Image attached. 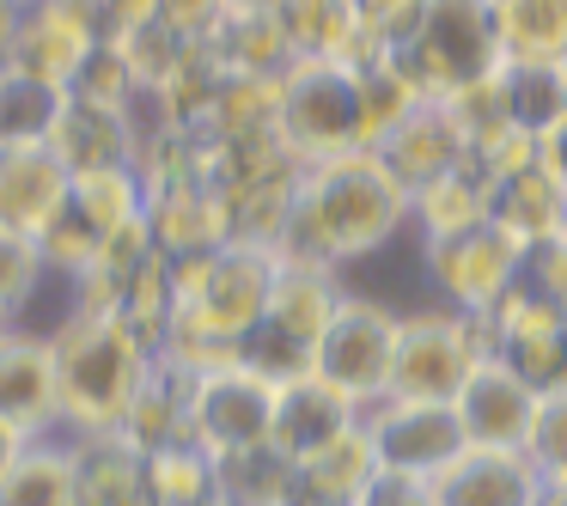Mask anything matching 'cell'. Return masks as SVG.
Masks as SVG:
<instances>
[{
  "label": "cell",
  "instance_id": "cell-1",
  "mask_svg": "<svg viewBox=\"0 0 567 506\" xmlns=\"http://www.w3.org/2000/svg\"><path fill=\"white\" fill-rule=\"evenodd\" d=\"M409 226H415V202L403 196V184L372 153H342V159L299 165L275 257L342 275L348 262L391 250Z\"/></svg>",
  "mask_w": 567,
  "mask_h": 506
},
{
  "label": "cell",
  "instance_id": "cell-2",
  "mask_svg": "<svg viewBox=\"0 0 567 506\" xmlns=\"http://www.w3.org/2000/svg\"><path fill=\"white\" fill-rule=\"evenodd\" d=\"M281 257L245 238L202 250V257H177L172 262V311H165V348L189 366L208 360H238L245 335L262 323L269 311V287Z\"/></svg>",
  "mask_w": 567,
  "mask_h": 506
},
{
  "label": "cell",
  "instance_id": "cell-3",
  "mask_svg": "<svg viewBox=\"0 0 567 506\" xmlns=\"http://www.w3.org/2000/svg\"><path fill=\"white\" fill-rule=\"evenodd\" d=\"M43 335L55 354V433H123L159 348L104 311H68Z\"/></svg>",
  "mask_w": 567,
  "mask_h": 506
},
{
  "label": "cell",
  "instance_id": "cell-4",
  "mask_svg": "<svg viewBox=\"0 0 567 506\" xmlns=\"http://www.w3.org/2000/svg\"><path fill=\"white\" fill-rule=\"evenodd\" d=\"M379 62L415 99H457L482 86L501 68L494 0H415V13L384 38Z\"/></svg>",
  "mask_w": 567,
  "mask_h": 506
},
{
  "label": "cell",
  "instance_id": "cell-5",
  "mask_svg": "<svg viewBox=\"0 0 567 506\" xmlns=\"http://www.w3.org/2000/svg\"><path fill=\"white\" fill-rule=\"evenodd\" d=\"M275 135L299 165L367 153V62H293L275 86Z\"/></svg>",
  "mask_w": 567,
  "mask_h": 506
},
{
  "label": "cell",
  "instance_id": "cell-6",
  "mask_svg": "<svg viewBox=\"0 0 567 506\" xmlns=\"http://www.w3.org/2000/svg\"><path fill=\"white\" fill-rule=\"evenodd\" d=\"M342 275L336 269H311V262H287L275 269V287H269V311L262 323L245 335L238 360L250 372H262L269 384H287V379H306L311 372V348H318L323 323L336 318L342 306Z\"/></svg>",
  "mask_w": 567,
  "mask_h": 506
},
{
  "label": "cell",
  "instance_id": "cell-7",
  "mask_svg": "<svg viewBox=\"0 0 567 506\" xmlns=\"http://www.w3.org/2000/svg\"><path fill=\"white\" fill-rule=\"evenodd\" d=\"M488 342L470 311L421 306L396 323V360H391V396L403 403H457L464 379L482 366Z\"/></svg>",
  "mask_w": 567,
  "mask_h": 506
},
{
  "label": "cell",
  "instance_id": "cell-8",
  "mask_svg": "<svg viewBox=\"0 0 567 506\" xmlns=\"http://www.w3.org/2000/svg\"><path fill=\"white\" fill-rule=\"evenodd\" d=\"M396 323L403 311H391L372 293H342L336 318L323 323L318 348H311V372L330 391H342L354 409L391 396V360H396Z\"/></svg>",
  "mask_w": 567,
  "mask_h": 506
},
{
  "label": "cell",
  "instance_id": "cell-9",
  "mask_svg": "<svg viewBox=\"0 0 567 506\" xmlns=\"http://www.w3.org/2000/svg\"><path fill=\"white\" fill-rule=\"evenodd\" d=\"M275 427V384L250 372L245 360H208L189 384V445L220 464V457L262 452Z\"/></svg>",
  "mask_w": 567,
  "mask_h": 506
},
{
  "label": "cell",
  "instance_id": "cell-10",
  "mask_svg": "<svg viewBox=\"0 0 567 506\" xmlns=\"http://www.w3.org/2000/svg\"><path fill=\"white\" fill-rule=\"evenodd\" d=\"M421 269H427L440 306L488 318V311L518 287L525 250H518L494 220H482V226H464V233H445V238H421Z\"/></svg>",
  "mask_w": 567,
  "mask_h": 506
},
{
  "label": "cell",
  "instance_id": "cell-11",
  "mask_svg": "<svg viewBox=\"0 0 567 506\" xmlns=\"http://www.w3.org/2000/svg\"><path fill=\"white\" fill-rule=\"evenodd\" d=\"M360 433H367L379 469L427 476V482L470 445L452 403H403V396H379V403L360 409Z\"/></svg>",
  "mask_w": 567,
  "mask_h": 506
},
{
  "label": "cell",
  "instance_id": "cell-12",
  "mask_svg": "<svg viewBox=\"0 0 567 506\" xmlns=\"http://www.w3.org/2000/svg\"><path fill=\"white\" fill-rule=\"evenodd\" d=\"M372 159L403 184V196L415 202L421 189L445 184L452 172L470 165V141H464V123L445 99H415L379 141H372Z\"/></svg>",
  "mask_w": 567,
  "mask_h": 506
},
{
  "label": "cell",
  "instance_id": "cell-13",
  "mask_svg": "<svg viewBox=\"0 0 567 506\" xmlns=\"http://www.w3.org/2000/svg\"><path fill=\"white\" fill-rule=\"evenodd\" d=\"M476 323H482L488 354L506 360L530 391H543V396L567 391V311H555V306H543L537 293L513 287V293Z\"/></svg>",
  "mask_w": 567,
  "mask_h": 506
},
{
  "label": "cell",
  "instance_id": "cell-14",
  "mask_svg": "<svg viewBox=\"0 0 567 506\" xmlns=\"http://www.w3.org/2000/svg\"><path fill=\"white\" fill-rule=\"evenodd\" d=\"M433 506H549V482L530 464V452L464 445L433 476Z\"/></svg>",
  "mask_w": 567,
  "mask_h": 506
},
{
  "label": "cell",
  "instance_id": "cell-15",
  "mask_svg": "<svg viewBox=\"0 0 567 506\" xmlns=\"http://www.w3.org/2000/svg\"><path fill=\"white\" fill-rule=\"evenodd\" d=\"M543 391H530L506 360L482 354V366L464 379L457 391V421H464V440L470 445H501V452H525L530 440V421H537Z\"/></svg>",
  "mask_w": 567,
  "mask_h": 506
},
{
  "label": "cell",
  "instance_id": "cell-16",
  "mask_svg": "<svg viewBox=\"0 0 567 506\" xmlns=\"http://www.w3.org/2000/svg\"><path fill=\"white\" fill-rule=\"evenodd\" d=\"M360 427V409L348 403L342 391L306 372V379H287L275 384V427H269V445L287 457V464H311L318 452H330L336 440Z\"/></svg>",
  "mask_w": 567,
  "mask_h": 506
},
{
  "label": "cell",
  "instance_id": "cell-17",
  "mask_svg": "<svg viewBox=\"0 0 567 506\" xmlns=\"http://www.w3.org/2000/svg\"><path fill=\"white\" fill-rule=\"evenodd\" d=\"M68 184H74V172L62 165V153L50 141L0 147V233L43 238L68 202Z\"/></svg>",
  "mask_w": 567,
  "mask_h": 506
},
{
  "label": "cell",
  "instance_id": "cell-18",
  "mask_svg": "<svg viewBox=\"0 0 567 506\" xmlns=\"http://www.w3.org/2000/svg\"><path fill=\"white\" fill-rule=\"evenodd\" d=\"M0 421L25 440L55 433V354L43 330H7L0 335Z\"/></svg>",
  "mask_w": 567,
  "mask_h": 506
},
{
  "label": "cell",
  "instance_id": "cell-19",
  "mask_svg": "<svg viewBox=\"0 0 567 506\" xmlns=\"http://www.w3.org/2000/svg\"><path fill=\"white\" fill-rule=\"evenodd\" d=\"M68 452H74V506H153L147 452L128 433H74Z\"/></svg>",
  "mask_w": 567,
  "mask_h": 506
},
{
  "label": "cell",
  "instance_id": "cell-20",
  "mask_svg": "<svg viewBox=\"0 0 567 506\" xmlns=\"http://www.w3.org/2000/svg\"><path fill=\"white\" fill-rule=\"evenodd\" d=\"M488 220L513 238L518 250H537L549 238L567 233V196L549 184L543 165H525V172H506L488 184Z\"/></svg>",
  "mask_w": 567,
  "mask_h": 506
},
{
  "label": "cell",
  "instance_id": "cell-21",
  "mask_svg": "<svg viewBox=\"0 0 567 506\" xmlns=\"http://www.w3.org/2000/svg\"><path fill=\"white\" fill-rule=\"evenodd\" d=\"M275 25H281L293 62H372L379 55L348 0H281Z\"/></svg>",
  "mask_w": 567,
  "mask_h": 506
},
{
  "label": "cell",
  "instance_id": "cell-22",
  "mask_svg": "<svg viewBox=\"0 0 567 506\" xmlns=\"http://www.w3.org/2000/svg\"><path fill=\"white\" fill-rule=\"evenodd\" d=\"M488 86L501 99V116L530 141H543L567 116V74L555 62H501Z\"/></svg>",
  "mask_w": 567,
  "mask_h": 506
},
{
  "label": "cell",
  "instance_id": "cell-23",
  "mask_svg": "<svg viewBox=\"0 0 567 506\" xmlns=\"http://www.w3.org/2000/svg\"><path fill=\"white\" fill-rule=\"evenodd\" d=\"M501 62H555L567 55V0H494Z\"/></svg>",
  "mask_w": 567,
  "mask_h": 506
},
{
  "label": "cell",
  "instance_id": "cell-24",
  "mask_svg": "<svg viewBox=\"0 0 567 506\" xmlns=\"http://www.w3.org/2000/svg\"><path fill=\"white\" fill-rule=\"evenodd\" d=\"M0 506H74V452L62 433H43L0 476Z\"/></svg>",
  "mask_w": 567,
  "mask_h": 506
},
{
  "label": "cell",
  "instance_id": "cell-25",
  "mask_svg": "<svg viewBox=\"0 0 567 506\" xmlns=\"http://www.w3.org/2000/svg\"><path fill=\"white\" fill-rule=\"evenodd\" d=\"M62 104H68V92L43 86V80L19 74V68L7 62V68H0V147H31V141H50Z\"/></svg>",
  "mask_w": 567,
  "mask_h": 506
},
{
  "label": "cell",
  "instance_id": "cell-26",
  "mask_svg": "<svg viewBox=\"0 0 567 506\" xmlns=\"http://www.w3.org/2000/svg\"><path fill=\"white\" fill-rule=\"evenodd\" d=\"M482 220H488V177H482L476 159L464 172H452L445 184L415 196V233L421 238H445V233H464V226H482Z\"/></svg>",
  "mask_w": 567,
  "mask_h": 506
},
{
  "label": "cell",
  "instance_id": "cell-27",
  "mask_svg": "<svg viewBox=\"0 0 567 506\" xmlns=\"http://www.w3.org/2000/svg\"><path fill=\"white\" fill-rule=\"evenodd\" d=\"M147 494L153 506H214L220 469L202 445H165V452H147Z\"/></svg>",
  "mask_w": 567,
  "mask_h": 506
},
{
  "label": "cell",
  "instance_id": "cell-28",
  "mask_svg": "<svg viewBox=\"0 0 567 506\" xmlns=\"http://www.w3.org/2000/svg\"><path fill=\"white\" fill-rule=\"evenodd\" d=\"M220 500L226 506H281L287 488H293V464H287L275 445L262 452H245V457H220Z\"/></svg>",
  "mask_w": 567,
  "mask_h": 506
},
{
  "label": "cell",
  "instance_id": "cell-29",
  "mask_svg": "<svg viewBox=\"0 0 567 506\" xmlns=\"http://www.w3.org/2000/svg\"><path fill=\"white\" fill-rule=\"evenodd\" d=\"M525 452H530V464L543 469L549 488H567V391H549L537 403V421H530Z\"/></svg>",
  "mask_w": 567,
  "mask_h": 506
},
{
  "label": "cell",
  "instance_id": "cell-30",
  "mask_svg": "<svg viewBox=\"0 0 567 506\" xmlns=\"http://www.w3.org/2000/svg\"><path fill=\"white\" fill-rule=\"evenodd\" d=\"M360 506H433V482L396 476V469H372V482L360 488Z\"/></svg>",
  "mask_w": 567,
  "mask_h": 506
},
{
  "label": "cell",
  "instance_id": "cell-31",
  "mask_svg": "<svg viewBox=\"0 0 567 506\" xmlns=\"http://www.w3.org/2000/svg\"><path fill=\"white\" fill-rule=\"evenodd\" d=\"M348 7H354V19H360V31H367L372 50H384V38L415 13V0H348Z\"/></svg>",
  "mask_w": 567,
  "mask_h": 506
},
{
  "label": "cell",
  "instance_id": "cell-32",
  "mask_svg": "<svg viewBox=\"0 0 567 506\" xmlns=\"http://www.w3.org/2000/svg\"><path fill=\"white\" fill-rule=\"evenodd\" d=\"M537 165H543V172H549V184H555V189H561V196H567V116H561V123H555L549 135L537 141Z\"/></svg>",
  "mask_w": 567,
  "mask_h": 506
},
{
  "label": "cell",
  "instance_id": "cell-33",
  "mask_svg": "<svg viewBox=\"0 0 567 506\" xmlns=\"http://www.w3.org/2000/svg\"><path fill=\"white\" fill-rule=\"evenodd\" d=\"M281 0H214V13H226V19H262V13H275Z\"/></svg>",
  "mask_w": 567,
  "mask_h": 506
},
{
  "label": "cell",
  "instance_id": "cell-34",
  "mask_svg": "<svg viewBox=\"0 0 567 506\" xmlns=\"http://www.w3.org/2000/svg\"><path fill=\"white\" fill-rule=\"evenodd\" d=\"M25 445H31L25 433H19V427H7V421H0V476H7V469H13V457L25 452Z\"/></svg>",
  "mask_w": 567,
  "mask_h": 506
},
{
  "label": "cell",
  "instance_id": "cell-35",
  "mask_svg": "<svg viewBox=\"0 0 567 506\" xmlns=\"http://www.w3.org/2000/svg\"><path fill=\"white\" fill-rule=\"evenodd\" d=\"M549 506H567V488H549Z\"/></svg>",
  "mask_w": 567,
  "mask_h": 506
},
{
  "label": "cell",
  "instance_id": "cell-36",
  "mask_svg": "<svg viewBox=\"0 0 567 506\" xmlns=\"http://www.w3.org/2000/svg\"><path fill=\"white\" fill-rule=\"evenodd\" d=\"M7 330H13V323H7V318H0V335H7Z\"/></svg>",
  "mask_w": 567,
  "mask_h": 506
},
{
  "label": "cell",
  "instance_id": "cell-37",
  "mask_svg": "<svg viewBox=\"0 0 567 506\" xmlns=\"http://www.w3.org/2000/svg\"><path fill=\"white\" fill-rule=\"evenodd\" d=\"M561 74H567V55H561Z\"/></svg>",
  "mask_w": 567,
  "mask_h": 506
}]
</instances>
